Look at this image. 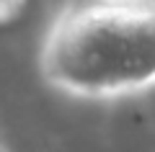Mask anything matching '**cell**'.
<instances>
[{
  "mask_svg": "<svg viewBox=\"0 0 155 152\" xmlns=\"http://www.w3.org/2000/svg\"><path fill=\"white\" fill-rule=\"evenodd\" d=\"M52 82L116 93L155 80V0H91L52 26L44 47Z\"/></svg>",
  "mask_w": 155,
  "mask_h": 152,
  "instance_id": "1",
  "label": "cell"
}]
</instances>
